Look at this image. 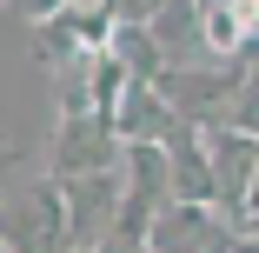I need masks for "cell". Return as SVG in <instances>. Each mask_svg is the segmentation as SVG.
Masks as SVG:
<instances>
[{
  "instance_id": "6",
  "label": "cell",
  "mask_w": 259,
  "mask_h": 253,
  "mask_svg": "<svg viewBox=\"0 0 259 253\" xmlns=\"http://www.w3.org/2000/svg\"><path fill=\"white\" fill-rule=\"evenodd\" d=\"M233 233H239V227L213 207V200H166L146 246H153V253H226Z\"/></svg>"
},
{
  "instance_id": "1",
  "label": "cell",
  "mask_w": 259,
  "mask_h": 253,
  "mask_svg": "<svg viewBox=\"0 0 259 253\" xmlns=\"http://www.w3.org/2000/svg\"><path fill=\"white\" fill-rule=\"evenodd\" d=\"M0 240H7V253H67V187L40 173L0 193Z\"/></svg>"
},
{
  "instance_id": "5",
  "label": "cell",
  "mask_w": 259,
  "mask_h": 253,
  "mask_svg": "<svg viewBox=\"0 0 259 253\" xmlns=\"http://www.w3.org/2000/svg\"><path fill=\"white\" fill-rule=\"evenodd\" d=\"M67 187V246L100 253L120 220V200H126V173H87V180H60Z\"/></svg>"
},
{
  "instance_id": "7",
  "label": "cell",
  "mask_w": 259,
  "mask_h": 253,
  "mask_svg": "<svg viewBox=\"0 0 259 253\" xmlns=\"http://www.w3.org/2000/svg\"><path fill=\"white\" fill-rule=\"evenodd\" d=\"M199 33H206V54L246 60L259 47V0H199Z\"/></svg>"
},
{
  "instance_id": "8",
  "label": "cell",
  "mask_w": 259,
  "mask_h": 253,
  "mask_svg": "<svg viewBox=\"0 0 259 253\" xmlns=\"http://www.w3.org/2000/svg\"><path fill=\"white\" fill-rule=\"evenodd\" d=\"M113 127H120V140H173L180 114H173V100L160 93V80H133L126 100L113 107Z\"/></svg>"
},
{
  "instance_id": "17",
  "label": "cell",
  "mask_w": 259,
  "mask_h": 253,
  "mask_svg": "<svg viewBox=\"0 0 259 253\" xmlns=\"http://www.w3.org/2000/svg\"><path fill=\"white\" fill-rule=\"evenodd\" d=\"M67 253H80V246H67Z\"/></svg>"
},
{
  "instance_id": "14",
  "label": "cell",
  "mask_w": 259,
  "mask_h": 253,
  "mask_svg": "<svg viewBox=\"0 0 259 253\" xmlns=\"http://www.w3.org/2000/svg\"><path fill=\"white\" fill-rule=\"evenodd\" d=\"M73 0H7V14H20L27 27H40V20H54V14H67Z\"/></svg>"
},
{
  "instance_id": "16",
  "label": "cell",
  "mask_w": 259,
  "mask_h": 253,
  "mask_svg": "<svg viewBox=\"0 0 259 253\" xmlns=\"http://www.w3.org/2000/svg\"><path fill=\"white\" fill-rule=\"evenodd\" d=\"M0 253H7V240H0Z\"/></svg>"
},
{
  "instance_id": "13",
  "label": "cell",
  "mask_w": 259,
  "mask_h": 253,
  "mask_svg": "<svg viewBox=\"0 0 259 253\" xmlns=\"http://www.w3.org/2000/svg\"><path fill=\"white\" fill-rule=\"evenodd\" d=\"M100 7L113 14V27H153V20L173 7V0H100Z\"/></svg>"
},
{
  "instance_id": "15",
  "label": "cell",
  "mask_w": 259,
  "mask_h": 253,
  "mask_svg": "<svg viewBox=\"0 0 259 253\" xmlns=\"http://www.w3.org/2000/svg\"><path fill=\"white\" fill-rule=\"evenodd\" d=\"M226 253H259V227H239V233H233V246H226Z\"/></svg>"
},
{
  "instance_id": "11",
  "label": "cell",
  "mask_w": 259,
  "mask_h": 253,
  "mask_svg": "<svg viewBox=\"0 0 259 253\" xmlns=\"http://www.w3.org/2000/svg\"><path fill=\"white\" fill-rule=\"evenodd\" d=\"M126 87H133V74L120 67V54H113V47H100V54L87 60V107L113 114L120 100H126Z\"/></svg>"
},
{
  "instance_id": "3",
  "label": "cell",
  "mask_w": 259,
  "mask_h": 253,
  "mask_svg": "<svg viewBox=\"0 0 259 253\" xmlns=\"http://www.w3.org/2000/svg\"><path fill=\"white\" fill-rule=\"evenodd\" d=\"M206 147H213V207L233 227H252L259 207V140L239 127H206Z\"/></svg>"
},
{
  "instance_id": "4",
  "label": "cell",
  "mask_w": 259,
  "mask_h": 253,
  "mask_svg": "<svg viewBox=\"0 0 259 253\" xmlns=\"http://www.w3.org/2000/svg\"><path fill=\"white\" fill-rule=\"evenodd\" d=\"M239 74H246V60H233V67H186V60H173L160 74V93L173 100L180 120L226 127V107H233V93H239Z\"/></svg>"
},
{
  "instance_id": "19",
  "label": "cell",
  "mask_w": 259,
  "mask_h": 253,
  "mask_svg": "<svg viewBox=\"0 0 259 253\" xmlns=\"http://www.w3.org/2000/svg\"><path fill=\"white\" fill-rule=\"evenodd\" d=\"M252 227H259V220H252Z\"/></svg>"
},
{
  "instance_id": "9",
  "label": "cell",
  "mask_w": 259,
  "mask_h": 253,
  "mask_svg": "<svg viewBox=\"0 0 259 253\" xmlns=\"http://www.w3.org/2000/svg\"><path fill=\"white\" fill-rule=\"evenodd\" d=\"M166 154H173V200H213V147H206V127L180 120Z\"/></svg>"
},
{
  "instance_id": "12",
  "label": "cell",
  "mask_w": 259,
  "mask_h": 253,
  "mask_svg": "<svg viewBox=\"0 0 259 253\" xmlns=\"http://www.w3.org/2000/svg\"><path fill=\"white\" fill-rule=\"evenodd\" d=\"M226 127H239V133L259 140V60H246V74H239V93H233V107H226Z\"/></svg>"
},
{
  "instance_id": "2",
  "label": "cell",
  "mask_w": 259,
  "mask_h": 253,
  "mask_svg": "<svg viewBox=\"0 0 259 253\" xmlns=\"http://www.w3.org/2000/svg\"><path fill=\"white\" fill-rule=\"evenodd\" d=\"M120 160H126V140H120L113 114H100V107H60L54 147H47V173H54V180L113 173Z\"/></svg>"
},
{
  "instance_id": "18",
  "label": "cell",
  "mask_w": 259,
  "mask_h": 253,
  "mask_svg": "<svg viewBox=\"0 0 259 253\" xmlns=\"http://www.w3.org/2000/svg\"><path fill=\"white\" fill-rule=\"evenodd\" d=\"M146 253H153V246H146Z\"/></svg>"
},
{
  "instance_id": "10",
  "label": "cell",
  "mask_w": 259,
  "mask_h": 253,
  "mask_svg": "<svg viewBox=\"0 0 259 253\" xmlns=\"http://www.w3.org/2000/svg\"><path fill=\"white\" fill-rule=\"evenodd\" d=\"M113 54H120V67L133 74V80H160L166 67H173V54H166V47H160V33H153V27H113Z\"/></svg>"
}]
</instances>
